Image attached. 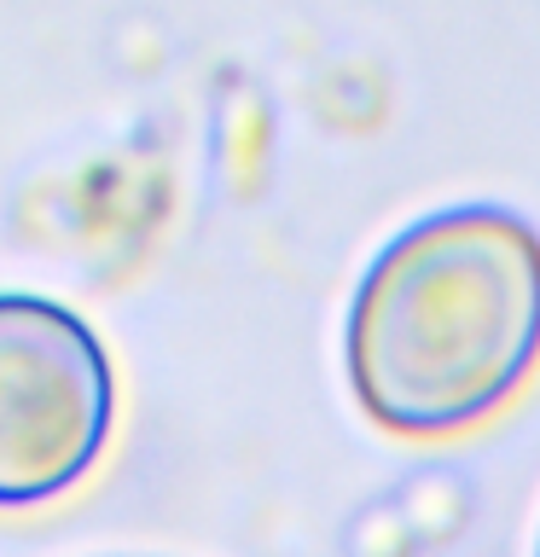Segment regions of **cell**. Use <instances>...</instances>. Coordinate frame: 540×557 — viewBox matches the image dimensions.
Returning a JSON list of instances; mask_svg holds the SVG:
<instances>
[{"mask_svg": "<svg viewBox=\"0 0 540 557\" xmlns=\"http://www.w3.org/2000/svg\"><path fill=\"white\" fill-rule=\"evenodd\" d=\"M343 360L360 412L395 435L494 418L540 366V233L500 203L401 226L355 285Z\"/></svg>", "mask_w": 540, "mask_h": 557, "instance_id": "obj_1", "label": "cell"}, {"mask_svg": "<svg viewBox=\"0 0 540 557\" xmlns=\"http://www.w3.org/2000/svg\"><path fill=\"white\" fill-rule=\"evenodd\" d=\"M111 418L116 377L94 325L47 296H0V511L94 476Z\"/></svg>", "mask_w": 540, "mask_h": 557, "instance_id": "obj_2", "label": "cell"}]
</instances>
